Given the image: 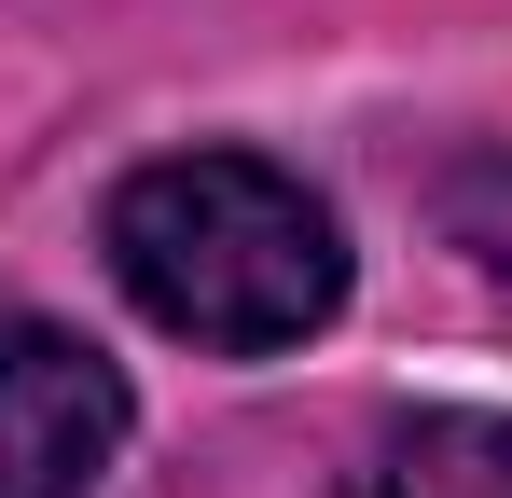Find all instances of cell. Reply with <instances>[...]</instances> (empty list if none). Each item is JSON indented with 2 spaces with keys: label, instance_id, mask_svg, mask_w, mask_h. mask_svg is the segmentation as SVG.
<instances>
[{
  "label": "cell",
  "instance_id": "3957f363",
  "mask_svg": "<svg viewBox=\"0 0 512 498\" xmlns=\"http://www.w3.org/2000/svg\"><path fill=\"white\" fill-rule=\"evenodd\" d=\"M346 498H512V415H471V402L388 415L360 443Z\"/></svg>",
  "mask_w": 512,
  "mask_h": 498
},
{
  "label": "cell",
  "instance_id": "6da1fadb",
  "mask_svg": "<svg viewBox=\"0 0 512 498\" xmlns=\"http://www.w3.org/2000/svg\"><path fill=\"white\" fill-rule=\"evenodd\" d=\"M97 249L125 277V305L153 332H180V346H208V360H277L346 305V236L277 153L139 166L97 208Z\"/></svg>",
  "mask_w": 512,
  "mask_h": 498
},
{
  "label": "cell",
  "instance_id": "7a4b0ae2",
  "mask_svg": "<svg viewBox=\"0 0 512 498\" xmlns=\"http://www.w3.org/2000/svg\"><path fill=\"white\" fill-rule=\"evenodd\" d=\"M125 457V374L70 319L0 305V498H97Z\"/></svg>",
  "mask_w": 512,
  "mask_h": 498
},
{
  "label": "cell",
  "instance_id": "277c9868",
  "mask_svg": "<svg viewBox=\"0 0 512 498\" xmlns=\"http://www.w3.org/2000/svg\"><path fill=\"white\" fill-rule=\"evenodd\" d=\"M443 208H457V236L485 249V263H512V153H471V166H457V194H443Z\"/></svg>",
  "mask_w": 512,
  "mask_h": 498
}]
</instances>
